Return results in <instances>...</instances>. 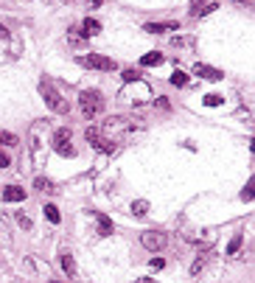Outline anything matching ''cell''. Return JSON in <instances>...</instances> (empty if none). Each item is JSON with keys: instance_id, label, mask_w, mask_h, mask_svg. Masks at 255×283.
Listing matches in <instances>:
<instances>
[{"instance_id": "obj_1", "label": "cell", "mask_w": 255, "mask_h": 283, "mask_svg": "<svg viewBox=\"0 0 255 283\" xmlns=\"http://www.w3.org/2000/svg\"><path fill=\"white\" fill-rule=\"evenodd\" d=\"M48 135H51V123L48 121H34L28 126V155H31V163L39 168L45 165V157H48Z\"/></svg>"}, {"instance_id": "obj_2", "label": "cell", "mask_w": 255, "mask_h": 283, "mask_svg": "<svg viewBox=\"0 0 255 283\" xmlns=\"http://www.w3.org/2000/svg\"><path fill=\"white\" fill-rule=\"evenodd\" d=\"M39 95H42L45 104H48V107L56 112V115H68V112H71V104H68V98H62V93L51 84V81H39Z\"/></svg>"}, {"instance_id": "obj_3", "label": "cell", "mask_w": 255, "mask_h": 283, "mask_svg": "<svg viewBox=\"0 0 255 283\" xmlns=\"http://www.w3.org/2000/svg\"><path fill=\"white\" fill-rule=\"evenodd\" d=\"M79 107H81V115L87 121H93L98 112L104 110V98H101L98 90H84V93L79 95Z\"/></svg>"}, {"instance_id": "obj_4", "label": "cell", "mask_w": 255, "mask_h": 283, "mask_svg": "<svg viewBox=\"0 0 255 283\" xmlns=\"http://www.w3.org/2000/svg\"><path fill=\"white\" fill-rule=\"evenodd\" d=\"M71 140H73V132H71V126H62V129H56V132H53V137H51L53 149H56V152H59L62 157H76V149L71 146Z\"/></svg>"}, {"instance_id": "obj_5", "label": "cell", "mask_w": 255, "mask_h": 283, "mask_svg": "<svg viewBox=\"0 0 255 283\" xmlns=\"http://www.w3.org/2000/svg\"><path fill=\"white\" fill-rule=\"evenodd\" d=\"M76 62L81 68H90V70H112L115 68V62L109 56H101V53H79Z\"/></svg>"}, {"instance_id": "obj_6", "label": "cell", "mask_w": 255, "mask_h": 283, "mask_svg": "<svg viewBox=\"0 0 255 283\" xmlns=\"http://www.w3.org/2000/svg\"><path fill=\"white\" fill-rule=\"evenodd\" d=\"M129 129H132V121L118 118V115H115V118H107L104 123H101V129H98V132H101L104 137H109V140H112L115 135H123V132H129Z\"/></svg>"}, {"instance_id": "obj_7", "label": "cell", "mask_w": 255, "mask_h": 283, "mask_svg": "<svg viewBox=\"0 0 255 283\" xmlns=\"http://www.w3.org/2000/svg\"><path fill=\"white\" fill-rule=\"evenodd\" d=\"M141 244L146 249H151V252H157V249H163L168 244V236L166 233H160V230H146L141 236Z\"/></svg>"}, {"instance_id": "obj_8", "label": "cell", "mask_w": 255, "mask_h": 283, "mask_svg": "<svg viewBox=\"0 0 255 283\" xmlns=\"http://www.w3.org/2000/svg\"><path fill=\"white\" fill-rule=\"evenodd\" d=\"M194 73H196V76H202V79H208V81H221V79H224V73H221V70L211 68V65H202V62H199V65H194Z\"/></svg>"}, {"instance_id": "obj_9", "label": "cell", "mask_w": 255, "mask_h": 283, "mask_svg": "<svg viewBox=\"0 0 255 283\" xmlns=\"http://www.w3.org/2000/svg\"><path fill=\"white\" fill-rule=\"evenodd\" d=\"M143 31L149 34H166V31H180V23H146Z\"/></svg>"}, {"instance_id": "obj_10", "label": "cell", "mask_w": 255, "mask_h": 283, "mask_svg": "<svg viewBox=\"0 0 255 283\" xmlns=\"http://www.w3.org/2000/svg\"><path fill=\"white\" fill-rule=\"evenodd\" d=\"M59 264H62V269L68 272V278H73V275H76V261H73L71 249H62V252H59Z\"/></svg>"}, {"instance_id": "obj_11", "label": "cell", "mask_w": 255, "mask_h": 283, "mask_svg": "<svg viewBox=\"0 0 255 283\" xmlns=\"http://www.w3.org/2000/svg\"><path fill=\"white\" fill-rule=\"evenodd\" d=\"M26 199V191L17 188V185H9V188H3V202H23Z\"/></svg>"}, {"instance_id": "obj_12", "label": "cell", "mask_w": 255, "mask_h": 283, "mask_svg": "<svg viewBox=\"0 0 255 283\" xmlns=\"http://www.w3.org/2000/svg\"><path fill=\"white\" fill-rule=\"evenodd\" d=\"M98 31H101V23H98V20H84V23H81V34L84 37H96Z\"/></svg>"}, {"instance_id": "obj_13", "label": "cell", "mask_w": 255, "mask_h": 283, "mask_svg": "<svg viewBox=\"0 0 255 283\" xmlns=\"http://www.w3.org/2000/svg\"><path fill=\"white\" fill-rule=\"evenodd\" d=\"M141 65L143 68H157V65H163V53H157V51L146 53V56L141 59Z\"/></svg>"}, {"instance_id": "obj_14", "label": "cell", "mask_w": 255, "mask_h": 283, "mask_svg": "<svg viewBox=\"0 0 255 283\" xmlns=\"http://www.w3.org/2000/svg\"><path fill=\"white\" fill-rule=\"evenodd\" d=\"M208 261H211V249H205L202 255H199V258L194 261V266H191V275H199V272L205 269V266H208Z\"/></svg>"}, {"instance_id": "obj_15", "label": "cell", "mask_w": 255, "mask_h": 283, "mask_svg": "<svg viewBox=\"0 0 255 283\" xmlns=\"http://www.w3.org/2000/svg\"><path fill=\"white\" fill-rule=\"evenodd\" d=\"M96 219H98V236H112V222L104 213H98Z\"/></svg>"}, {"instance_id": "obj_16", "label": "cell", "mask_w": 255, "mask_h": 283, "mask_svg": "<svg viewBox=\"0 0 255 283\" xmlns=\"http://www.w3.org/2000/svg\"><path fill=\"white\" fill-rule=\"evenodd\" d=\"M132 213L138 216V219H143V216L149 213V202H146V199H138V202H132Z\"/></svg>"}, {"instance_id": "obj_17", "label": "cell", "mask_w": 255, "mask_h": 283, "mask_svg": "<svg viewBox=\"0 0 255 283\" xmlns=\"http://www.w3.org/2000/svg\"><path fill=\"white\" fill-rule=\"evenodd\" d=\"M171 84H174V87H185V84H188V73L174 70V73H171Z\"/></svg>"}, {"instance_id": "obj_18", "label": "cell", "mask_w": 255, "mask_h": 283, "mask_svg": "<svg viewBox=\"0 0 255 283\" xmlns=\"http://www.w3.org/2000/svg\"><path fill=\"white\" fill-rule=\"evenodd\" d=\"M241 241H244V239H241V233H238V236H233V241L227 244V255H236L238 249H241Z\"/></svg>"}, {"instance_id": "obj_19", "label": "cell", "mask_w": 255, "mask_h": 283, "mask_svg": "<svg viewBox=\"0 0 255 283\" xmlns=\"http://www.w3.org/2000/svg\"><path fill=\"white\" fill-rule=\"evenodd\" d=\"M45 216H48V222L59 224V210H56V205H45Z\"/></svg>"}, {"instance_id": "obj_20", "label": "cell", "mask_w": 255, "mask_h": 283, "mask_svg": "<svg viewBox=\"0 0 255 283\" xmlns=\"http://www.w3.org/2000/svg\"><path fill=\"white\" fill-rule=\"evenodd\" d=\"M0 143H6V146H17L20 140H17V135H11V132H0Z\"/></svg>"}, {"instance_id": "obj_21", "label": "cell", "mask_w": 255, "mask_h": 283, "mask_svg": "<svg viewBox=\"0 0 255 283\" xmlns=\"http://www.w3.org/2000/svg\"><path fill=\"white\" fill-rule=\"evenodd\" d=\"M221 101H224V98H221L219 93H208V95H205V104H208V107H219Z\"/></svg>"}, {"instance_id": "obj_22", "label": "cell", "mask_w": 255, "mask_h": 283, "mask_svg": "<svg viewBox=\"0 0 255 283\" xmlns=\"http://www.w3.org/2000/svg\"><path fill=\"white\" fill-rule=\"evenodd\" d=\"M36 188L42 191V194H51V191H53V182H51V180H42V177H36Z\"/></svg>"}, {"instance_id": "obj_23", "label": "cell", "mask_w": 255, "mask_h": 283, "mask_svg": "<svg viewBox=\"0 0 255 283\" xmlns=\"http://www.w3.org/2000/svg\"><path fill=\"white\" fill-rule=\"evenodd\" d=\"M84 137H87V143H90V146H96V143H98V137H101V132H98V129H87V132H84Z\"/></svg>"}, {"instance_id": "obj_24", "label": "cell", "mask_w": 255, "mask_h": 283, "mask_svg": "<svg viewBox=\"0 0 255 283\" xmlns=\"http://www.w3.org/2000/svg\"><path fill=\"white\" fill-rule=\"evenodd\" d=\"M123 81H126V84H132V81H141V73H138V70H123Z\"/></svg>"}, {"instance_id": "obj_25", "label": "cell", "mask_w": 255, "mask_h": 283, "mask_svg": "<svg viewBox=\"0 0 255 283\" xmlns=\"http://www.w3.org/2000/svg\"><path fill=\"white\" fill-rule=\"evenodd\" d=\"M253 185H255V180H250V182H247V188L241 191V199H244V202H250V199H253Z\"/></svg>"}, {"instance_id": "obj_26", "label": "cell", "mask_w": 255, "mask_h": 283, "mask_svg": "<svg viewBox=\"0 0 255 283\" xmlns=\"http://www.w3.org/2000/svg\"><path fill=\"white\" fill-rule=\"evenodd\" d=\"M149 266H151V269H163V266H166V261H163V258H151Z\"/></svg>"}, {"instance_id": "obj_27", "label": "cell", "mask_w": 255, "mask_h": 283, "mask_svg": "<svg viewBox=\"0 0 255 283\" xmlns=\"http://www.w3.org/2000/svg\"><path fill=\"white\" fill-rule=\"evenodd\" d=\"M9 155H6V152H0V168H9Z\"/></svg>"}, {"instance_id": "obj_28", "label": "cell", "mask_w": 255, "mask_h": 283, "mask_svg": "<svg viewBox=\"0 0 255 283\" xmlns=\"http://www.w3.org/2000/svg\"><path fill=\"white\" fill-rule=\"evenodd\" d=\"M17 222L23 224V227H26V230H28V227H31V219H28V216H23V213H17Z\"/></svg>"}, {"instance_id": "obj_29", "label": "cell", "mask_w": 255, "mask_h": 283, "mask_svg": "<svg viewBox=\"0 0 255 283\" xmlns=\"http://www.w3.org/2000/svg\"><path fill=\"white\" fill-rule=\"evenodd\" d=\"M9 37V31H6V26H0V40H6Z\"/></svg>"}, {"instance_id": "obj_30", "label": "cell", "mask_w": 255, "mask_h": 283, "mask_svg": "<svg viewBox=\"0 0 255 283\" xmlns=\"http://www.w3.org/2000/svg\"><path fill=\"white\" fill-rule=\"evenodd\" d=\"M90 6H93V9H96V6H101V0H87Z\"/></svg>"}, {"instance_id": "obj_31", "label": "cell", "mask_w": 255, "mask_h": 283, "mask_svg": "<svg viewBox=\"0 0 255 283\" xmlns=\"http://www.w3.org/2000/svg\"><path fill=\"white\" fill-rule=\"evenodd\" d=\"M135 283H157V281H149V278H141V281H135Z\"/></svg>"}, {"instance_id": "obj_32", "label": "cell", "mask_w": 255, "mask_h": 283, "mask_svg": "<svg viewBox=\"0 0 255 283\" xmlns=\"http://www.w3.org/2000/svg\"><path fill=\"white\" fill-rule=\"evenodd\" d=\"M51 283H56V281H51Z\"/></svg>"}]
</instances>
